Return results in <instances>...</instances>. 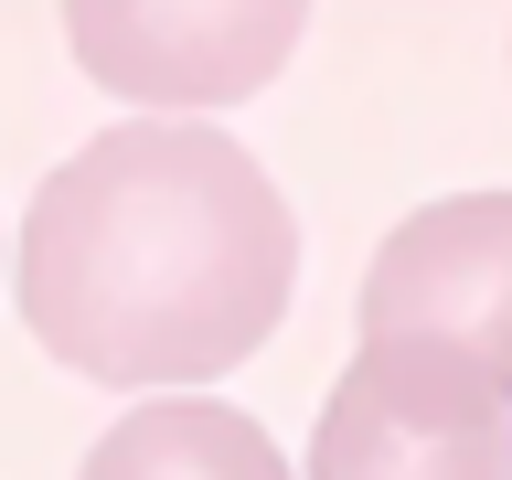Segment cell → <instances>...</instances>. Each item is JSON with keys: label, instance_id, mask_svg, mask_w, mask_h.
<instances>
[{"label": "cell", "instance_id": "cell-5", "mask_svg": "<svg viewBox=\"0 0 512 480\" xmlns=\"http://www.w3.org/2000/svg\"><path fill=\"white\" fill-rule=\"evenodd\" d=\"M75 480H299L278 459V438L224 395H150L139 416H118L86 448Z\"/></svg>", "mask_w": 512, "mask_h": 480}, {"label": "cell", "instance_id": "cell-2", "mask_svg": "<svg viewBox=\"0 0 512 480\" xmlns=\"http://www.w3.org/2000/svg\"><path fill=\"white\" fill-rule=\"evenodd\" d=\"M363 352H448L512 395V192L416 203L363 267Z\"/></svg>", "mask_w": 512, "mask_h": 480}, {"label": "cell", "instance_id": "cell-3", "mask_svg": "<svg viewBox=\"0 0 512 480\" xmlns=\"http://www.w3.org/2000/svg\"><path fill=\"white\" fill-rule=\"evenodd\" d=\"M310 480H512V395L448 352H352L320 395Z\"/></svg>", "mask_w": 512, "mask_h": 480}, {"label": "cell", "instance_id": "cell-1", "mask_svg": "<svg viewBox=\"0 0 512 480\" xmlns=\"http://www.w3.org/2000/svg\"><path fill=\"white\" fill-rule=\"evenodd\" d=\"M299 288V214L246 139L118 118L43 171L11 256L32 342L86 384H214L256 363Z\"/></svg>", "mask_w": 512, "mask_h": 480}, {"label": "cell", "instance_id": "cell-4", "mask_svg": "<svg viewBox=\"0 0 512 480\" xmlns=\"http://www.w3.org/2000/svg\"><path fill=\"white\" fill-rule=\"evenodd\" d=\"M310 11L299 0H75L64 11V54L86 64L107 96L128 107H235L299 54Z\"/></svg>", "mask_w": 512, "mask_h": 480}]
</instances>
